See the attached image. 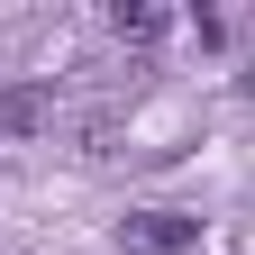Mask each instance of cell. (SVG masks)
Returning a JSON list of instances; mask_svg holds the SVG:
<instances>
[{
  "label": "cell",
  "instance_id": "obj_2",
  "mask_svg": "<svg viewBox=\"0 0 255 255\" xmlns=\"http://www.w3.org/2000/svg\"><path fill=\"white\" fill-rule=\"evenodd\" d=\"M110 27H119V46H155V37L173 27V9H155V0H119Z\"/></svg>",
  "mask_w": 255,
  "mask_h": 255
},
{
  "label": "cell",
  "instance_id": "obj_1",
  "mask_svg": "<svg viewBox=\"0 0 255 255\" xmlns=\"http://www.w3.org/2000/svg\"><path fill=\"white\" fill-rule=\"evenodd\" d=\"M119 246H137V255H182V246H201V219H182V210H128V219H119Z\"/></svg>",
  "mask_w": 255,
  "mask_h": 255
},
{
  "label": "cell",
  "instance_id": "obj_3",
  "mask_svg": "<svg viewBox=\"0 0 255 255\" xmlns=\"http://www.w3.org/2000/svg\"><path fill=\"white\" fill-rule=\"evenodd\" d=\"M46 119H55V101H46L37 82H18L9 101H0V128H18V137H27V128H46Z\"/></svg>",
  "mask_w": 255,
  "mask_h": 255
}]
</instances>
